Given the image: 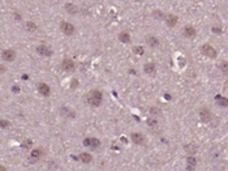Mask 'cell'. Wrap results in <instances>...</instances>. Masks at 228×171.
<instances>
[{
    "instance_id": "11",
    "label": "cell",
    "mask_w": 228,
    "mask_h": 171,
    "mask_svg": "<svg viewBox=\"0 0 228 171\" xmlns=\"http://www.w3.org/2000/svg\"><path fill=\"white\" fill-rule=\"evenodd\" d=\"M183 35L185 38H194L197 35V30L192 25H187V26L183 28Z\"/></svg>"
},
{
    "instance_id": "23",
    "label": "cell",
    "mask_w": 228,
    "mask_h": 171,
    "mask_svg": "<svg viewBox=\"0 0 228 171\" xmlns=\"http://www.w3.org/2000/svg\"><path fill=\"white\" fill-rule=\"evenodd\" d=\"M147 126L150 128H156L158 127V120H156V117H149L147 119Z\"/></svg>"
},
{
    "instance_id": "35",
    "label": "cell",
    "mask_w": 228,
    "mask_h": 171,
    "mask_svg": "<svg viewBox=\"0 0 228 171\" xmlns=\"http://www.w3.org/2000/svg\"><path fill=\"white\" fill-rule=\"evenodd\" d=\"M0 170H5V167L4 166H0Z\"/></svg>"
},
{
    "instance_id": "28",
    "label": "cell",
    "mask_w": 228,
    "mask_h": 171,
    "mask_svg": "<svg viewBox=\"0 0 228 171\" xmlns=\"http://www.w3.org/2000/svg\"><path fill=\"white\" fill-rule=\"evenodd\" d=\"M21 146H22L24 149H30L31 146H33V141H31V140H25Z\"/></svg>"
},
{
    "instance_id": "10",
    "label": "cell",
    "mask_w": 228,
    "mask_h": 171,
    "mask_svg": "<svg viewBox=\"0 0 228 171\" xmlns=\"http://www.w3.org/2000/svg\"><path fill=\"white\" fill-rule=\"evenodd\" d=\"M37 52L41 56H51L52 55V50L48 47L47 45H44V43H42V45H39V46H37Z\"/></svg>"
},
{
    "instance_id": "5",
    "label": "cell",
    "mask_w": 228,
    "mask_h": 171,
    "mask_svg": "<svg viewBox=\"0 0 228 171\" xmlns=\"http://www.w3.org/2000/svg\"><path fill=\"white\" fill-rule=\"evenodd\" d=\"M1 59L4 62H8V63H12L13 60L16 59V51L12 48H7V50H3L1 51Z\"/></svg>"
},
{
    "instance_id": "4",
    "label": "cell",
    "mask_w": 228,
    "mask_h": 171,
    "mask_svg": "<svg viewBox=\"0 0 228 171\" xmlns=\"http://www.w3.org/2000/svg\"><path fill=\"white\" fill-rule=\"evenodd\" d=\"M60 30H61L63 34H65V35H73L74 31H76V28H74L73 24L63 21V22L60 24Z\"/></svg>"
},
{
    "instance_id": "18",
    "label": "cell",
    "mask_w": 228,
    "mask_h": 171,
    "mask_svg": "<svg viewBox=\"0 0 228 171\" xmlns=\"http://www.w3.org/2000/svg\"><path fill=\"white\" fill-rule=\"evenodd\" d=\"M64 8H65V10L69 13V15H76L78 12V8L73 4V3H67V4L64 5Z\"/></svg>"
},
{
    "instance_id": "9",
    "label": "cell",
    "mask_w": 228,
    "mask_h": 171,
    "mask_svg": "<svg viewBox=\"0 0 228 171\" xmlns=\"http://www.w3.org/2000/svg\"><path fill=\"white\" fill-rule=\"evenodd\" d=\"M37 89H38L39 94L43 95V97H50V94H51V88L46 83H39L37 85Z\"/></svg>"
},
{
    "instance_id": "14",
    "label": "cell",
    "mask_w": 228,
    "mask_h": 171,
    "mask_svg": "<svg viewBox=\"0 0 228 171\" xmlns=\"http://www.w3.org/2000/svg\"><path fill=\"white\" fill-rule=\"evenodd\" d=\"M177 16L175 15H166L164 16V22L167 24V26H171V28H173L175 25L177 24Z\"/></svg>"
},
{
    "instance_id": "2",
    "label": "cell",
    "mask_w": 228,
    "mask_h": 171,
    "mask_svg": "<svg viewBox=\"0 0 228 171\" xmlns=\"http://www.w3.org/2000/svg\"><path fill=\"white\" fill-rule=\"evenodd\" d=\"M201 52H202V55L206 56V58H210V59H215L216 58V50L212 47L211 45H209V43H205V45H202L201 46Z\"/></svg>"
},
{
    "instance_id": "16",
    "label": "cell",
    "mask_w": 228,
    "mask_h": 171,
    "mask_svg": "<svg viewBox=\"0 0 228 171\" xmlns=\"http://www.w3.org/2000/svg\"><path fill=\"white\" fill-rule=\"evenodd\" d=\"M198 163V159L194 155H189L187 158V169H194Z\"/></svg>"
},
{
    "instance_id": "30",
    "label": "cell",
    "mask_w": 228,
    "mask_h": 171,
    "mask_svg": "<svg viewBox=\"0 0 228 171\" xmlns=\"http://www.w3.org/2000/svg\"><path fill=\"white\" fill-rule=\"evenodd\" d=\"M150 115H152V116L160 115V110L156 109V107H151V109H150Z\"/></svg>"
},
{
    "instance_id": "3",
    "label": "cell",
    "mask_w": 228,
    "mask_h": 171,
    "mask_svg": "<svg viewBox=\"0 0 228 171\" xmlns=\"http://www.w3.org/2000/svg\"><path fill=\"white\" fill-rule=\"evenodd\" d=\"M82 142H84V146L90 148V149H98L101 146V141L97 137H86V138H84Z\"/></svg>"
},
{
    "instance_id": "6",
    "label": "cell",
    "mask_w": 228,
    "mask_h": 171,
    "mask_svg": "<svg viewBox=\"0 0 228 171\" xmlns=\"http://www.w3.org/2000/svg\"><path fill=\"white\" fill-rule=\"evenodd\" d=\"M61 69L65 71V72H73L76 69V64L72 59H63L61 60Z\"/></svg>"
},
{
    "instance_id": "20",
    "label": "cell",
    "mask_w": 228,
    "mask_h": 171,
    "mask_svg": "<svg viewBox=\"0 0 228 171\" xmlns=\"http://www.w3.org/2000/svg\"><path fill=\"white\" fill-rule=\"evenodd\" d=\"M80 161L84 163H90L93 161V157L90 153H81L80 154Z\"/></svg>"
},
{
    "instance_id": "29",
    "label": "cell",
    "mask_w": 228,
    "mask_h": 171,
    "mask_svg": "<svg viewBox=\"0 0 228 171\" xmlns=\"http://www.w3.org/2000/svg\"><path fill=\"white\" fill-rule=\"evenodd\" d=\"M152 16L156 17V19H162V20H164V16H166V15H163V13L160 12V10H154V12H152Z\"/></svg>"
},
{
    "instance_id": "22",
    "label": "cell",
    "mask_w": 228,
    "mask_h": 171,
    "mask_svg": "<svg viewBox=\"0 0 228 171\" xmlns=\"http://www.w3.org/2000/svg\"><path fill=\"white\" fill-rule=\"evenodd\" d=\"M216 101H218V105L219 106H222V107H227L228 106V99L227 98H224V97H216Z\"/></svg>"
},
{
    "instance_id": "1",
    "label": "cell",
    "mask_w": 228,
    "mask_h": 171,
    "mask_svg": "<svg viewBox=\"0 0 228 171\" xmlns=\"http://www.w3.org/2000/svg\"><path fill=\"white\" fill-rule=\"evenodd\" d=\"M85 101H86V103L89 106H91V107H99V106L102 105V101H103L102 91L97 90V89L89 91L86 94V97H85Z\"/></svg>"
},
{
    "instance_id": "33",
    "label": "cell",
    "mask_w": 228,
    "mask_h": 171,
    "mask_svg": "<svg viewBox=\"0 0 228 171\" xmlns=\"http://www.w3.org/2000/svg\"><path fill=\"white\" fill-rule=\"evenodd\" d=\"M78 86V81L77 80H72V85H70V88H77Z\"/></svg>"
},
{
    "instance_id": "12",
    "label": "cell",
    "mask_w": 228,
    "mask_h": 171,
    "mask_svg": "<svg viewBox=\"0 0 228 171\" xmlns=\"http://www.w3.org/2000/svg\"><path fill=\"white\" fill-rule=\"evenodd\" d=\"M130 140L136 145H144L145 144V136L140 132H133L130 135Z\"/></svg>"
},
{
    "instance_id": "13",
    "label": "cell",
    "mask_w": 228,
    "mask_h": 171,
    "mask_svg": "<svg viewBox=\"0 0 228 171\" xmlns=\"http://www.w3.org/2000/svg\"><path fill=\"white\" fill-rule=\"evenodd\" d=\"M144 72L146 74H150V76H152V74H155L156 73V65L152 62L150 63H146L145 65H144Z\"/></svg>"
},
{
    "instance_id": "27",
    "label": "cell",
    "mask_w": 228,
    "mask_h": 171,
    "mask_svg": "<svg viewBox=\"0 0 228 171\" xmlns=\"http://www.w3.org/2000/svg\"><path fill=\"white\" fill-rule=\"evenodd\" d=\"M9 127H10V122H8V120H4V119L0 120V128L7 129V128H9Z\"/></svg>"
},
{
    "instance_id": "17",
    "label": "cell",
    "mask_w": 228,
    "mask_h": 171,
    "mask_svg": "<svg viewBox=\"0 0 228 171\" xmlns=\"http://www.w3.org/2000/svg\"><path fill=\"white\" fill-rule=\"evenodd\" d=\"M119 41L121 42V43H130V34L128 33V31H121V33L119 34Z\"/></svg>"
},
{
    "instance_id": "8",
    "label": "cell",
    "mask_w": 228,
    "mask_h": 171,
    "mask_svg": "<svg viewBox=\"0 0 228 171\" xmlns=\"http://www.w3.org/2000/svg\"><path fill=\"white\" fill-rule=\"evenodd\" d=\"M43 155V150H42L41 148H35L31 150L30 153V158H29V162L30 163H35V162H38L39 159H41V157Z\"/></svg>"
},
{
    "instance_id": "25",
    "label": "cell",
    "mask_w": 228,
    "mask_h": 171,
    "mask_svg": "<svg viewBox=\"0 0 228 171\" xmlns=\"http://www.w3.org/2000/svg\"><path fill=\"white\" fill-rule=\"evenodd\" d=\"M133 52L136 55H144V52H145V50H144V47H141V46H136V47H133Z\"/></svg>"
},
{
    "instance_id": "15",
    "label": "cell",
    "mask_w": 228,
    "mask_h": 171,
    "mask_svg": "<svg viewBox=\"0 0 228 171\" xmlns=\"http://www.w3.org/2000/svg\"><path fill=\"white\" fill-rule=\"evenodd\" d=\"M146 45L150 46L151 48H155L159 46V39L154 35H149V37H146Z\"/></svg>"
},
{
    "instance_id": "32",
    "label": "cell",
    "mask_w": 228,
    "mask_h": 171,
    "mask_svg": "<svg viewBox=\"0 0 228 171\" xmlns=\"http://www.w3.org/2000/svg\"><path fill=\"white\" fill-rule=\"evenodd\" d=\"M7 72V67L4 65V64L0 63V74H4Z\"/></svg>"
},
{
    "instance_id": "24",
    "label": "cell",
    "mask_w": 228,
    "mask_h": 171,
    "mask_svg": "<svg viewBox=\"0 0 228 171\" xmlns=\"http://www.w3.org/2000/svg\"><path fill=\"white\" fill-rule=\"evenodd\" d=\"M219 69L222 71V72H223L224 74H227V73H228V64H227L226 60H223L222 63H219Z\"/></svg>"
},
{
    "instance_id": "31",
    "label": "cell",
    "mask_w": 228,
    "mask_h": 171,
    "mask_svg": "<svg viewBox=\"0 0 228 171\" xmlns=\"http://www.w3.org/2000/svg\"><path fill=\"white\" fill-rule=\"evenodd\" d=\"M212 33L215 34H222V28H218V26H212Z\"/></svg>"
},
{
    "instance_id": "21",
    "label": "cell",
    "mask_w": 228,
    "mask_h": 171,
    "mask_svg": "<svg viewBox=\"0 0 228 171\" xmlns=\"http://www.w3.org/2000/svg\"><path fill=\"white\" fill-rule=\"evenodd\" d=\"M61 114L63 115H65V116H68V117H74L76 116V114H74V111H72L69 107H67V106H63L61 107Z\"/></svg>"
},
{
    "instance_id": "7",
    "label": "cell",
    "mask_w": 228,
    "mask_h": 171,
    "mask_svg": "<svg viewBox=\"0 0 228 171\" xmlns=\"http://www.w3.org/2000/svg\"><path fill=\"white\" fill-rule=\"evenodd\" d=\"M198 115H199V119H201L204 123H209L210 120L212 119V112L210 111L207 107H204V109L199 110Z\"/></svg>"
},
{
    "instance_id": "26",
    "label": "cell",
    "mask_w": 228,
    "mask_h": 171,
    "mask_svg": "<svg viewBox=\"0 0 228 171\" xmlns=\"http://www.w3.org/2000/svg\"><path fill=\"white\" fill-rule=\"evenodd\" d=\"M185 150L188 153H190V154H194L195 150H197V148H195V145L190 144V145H187V146H185Z\"/></svg>"
},
{
    "instance_id": "19",
    "label": "cell",
    "mask_w": 228,
    "mask_h": 171,
    "mask_svg": "<svg viewBox=\"0 0 228 171\" xmlns=\"http://www.w3.org/2000/svg\"><path fill=\"white\" fill-rule=\"evenodd\" d=\"M25 30L29 31V33H34V31L37 30V25H35V22H33V21H26V22H25Z\"/></svg>"
},
{
    "instance_id": "34",
    "label": "cell",
    "mask_w": 228,
    "mask_h": 171,
    "mask_svg": "<svg viewBox=\"0 0 228 171\" xmlns=\"http://www.w3.org/2000/svg\"><path fill=\"white\" fill-rule=\"evenodd\" d=\"M20 90H21V89H20L19 86H15V88H13V91H15V93H19Z\"/></svg>"
}]
</instances>
